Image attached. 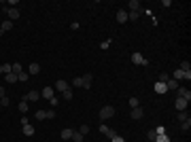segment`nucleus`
Here are the masks:
<instances>
[{"instance_id":"f704fd0d","label":"nucleus","mask_w":191,"mask_h":142,"mask_svg":"<svg viewBox=\"0 0 191 142\" xmlns=\"http://www.w3.org/2000/svg\"><path fill=\"white\" fill-rule=\"evenodd\" d=\"M104 136H106V138H110V140H113V138H115V136H117V134H115V129H106V132H104Z\"/></svg>"},{"instance_id":"1a4fd4ad","label":"nucleus","mask_w":191,"mask_h":142,"mask_svg":"<svg viewBox=\"0 0 191 142\" xmlns=\"http://www.w3.org/2000/svg\"><path fill=\"white\" fill-rule=\"evenodd\" d=\"M9 30H13V21H11V19H4L2 23H0V34H2V32H9Z\"/></svg>"},{"instance_id":"6e6552de","label":"nucleus","mask_w":191,"mask_h":142,"mask_svg":"<svg viewBox=\"0 0 191 142\" xmlns=\"http://www.w3.org/2000/svg\"><path fill=\"white\" fill-rule=\"evenodd\" d=\"M187 104H189L187 100H183V98H176V102H174V108L181 112V110H187Z\"/></svg>"},{"instance_id":"4c0bfd02","label":"nucleus","mask_w":191,"mask_h":142,"mask_svg":"<svg viewBox=\"0 0 191 142\" xmlns=\"http://www.w3.org/2000/svg\"><path fill=\"white\" fill-rule=\"evenodd\" d=\"M79 132H81L83 136H85V134H89V125H81V127H79Z\"/></svg>"},{"instance_id":"a211bd4d","label":"nucleus","mask_w":191,"mask_h":142,"mask_svg":"<svg viewBox=\"0 0 191 142\" xmlns=\"http://www.w3.org/2000/svg\"><path fill=\"white\" fill-rule=\"evenodd\" d=\"M176 119H178V123H183V121H187V119H191V117L187 114V110H181V112L176 114Z\"/></svg>"},{"instance_id":"49530a36","label":"nucleus","mask_w":191,"mask_h":142,"mask_svg":"<svg viewBox=\"0 0 191 142\" xmlns=\"http://www.w3.org/2000/svg\"><path fill=\"white\" fill-rule=\"evenodd\" d=\"M0 74H2V66H0Z\"/></svg>"},{"instance_id":"c9c22d12","label":"nucleus","mask_w":191,"mask_h":142,"mask_svg":"<svg viewBox=\"0 0 191 142\" xmlns=\"http://www.w3.org/2000/svg\"><path fill=\"white\" fill-rule=\"evenodd\" d=\"M13 72H15V74H19V72H21V64H19V62H17V64H13Z\"/></svg>"},{"instance_id":"72a5a7b5","label":"nucleus","mask_w":191,"mask_h":142,"mask_svg":"<svg viewBox=\"0 0 191 142\" xmlns=\"http://www.w3.org/2000/svg\"><path fill=\"white\" fill-rule=\"evenodd\" d=\"M130 19H132V21H136V19H138V11H132V13H128V21H130Z\"/></svg>"},{"instance_id":"f8f14e48","label":"nucleus","mask_w":191,"mask_h":142,"mask_svg":"<svg viewBox=\"0 0 191 142\" xmlns=\"http://www.w3.org/2000/svg\"><path fill=\"white\" fill-rule=\"evenodd\" d=\"M83 79V87H85V91L91 87V81H93V74H85V77H81Z\"/></svg>"},{"instance_id":"9b49d317","label":"nucleus","mask_w":191,"mask_h":142,"mask_svg":"<svg viewBox=\"0 0 191 142\" xmlns=\"http://www.w3.org/2000/svg\"><path fill=\"white\" fill-rule=\"evenodd\" d=\"M166 87H168V91H176L181 85H178V81H174V79H168V83H166Z\"/></svg>"},{"instance_id":"58836bf2","label":"nucleus","mask_w":191,"mask_h":142,"mask_svg":"<svg viewBox=\"0 0 191 142\" xmlns=\"http://www.w3.org/2000/svg\"><path fill=\"white\" fill-rule=\"evenodd\" d=\"M155 134L159 136V134H166V127L163 125H159V127H155Z\"/></svg>"},{"instance_id":"bb28decb","label":"nucleus","mask_w":191,"mask_h":142,"mask_svg":"<svg viewBox=\"0 0 191 142\" xmlns=\"http://www.w3.org/2000/svg\"><path fill=\"white\" fill-rule=\"evenodd\" d=\"M168 79H170V74L161 72V74H159V79H157V83H168Z\"/></svg>"},{"instance_id":"cd10ccee","label":"nucleus","mask_w":191,"mask_h":142,"mask_svg":"<svg viewBox=\"0 0 191 142\" xmlns=\"http://www.w3.org/2000/svg\"><path fill=\"white\" fill-rule=\"evenodd\" d=\"M181 70H185V72H191V66H189V62L185 59V62H181Z\"/></svg>"},{"instance_id":"c756f323","label":"nucleus","mask_w":191,"mask_h":142,"mask_svg":"<svg viewBox=\"0 0 191 142\" xmlns=\"http://www.w3.org/2000/svg\"><path fill=\"white\" fill-rule=\"evenodd\" d=\"M72 87H83V79H81V77L72 79Z\"/></svg>"},{"instance_id":"7c9ffc66","label":"nucleus","mask_w":191,"mask_h":142,"mask_svg":"<svg viewBox=\"0 0 191 142\" xmlns=\"http://www.w3.org/2000/svg\"><path fill=\"white\" fill-rule=\"evenodd\" d=\"M189 127H191V119H187V121H183V123H181V129H183V132H187Z\"/></svg>"},{"instance_id":"aec40b11","label":"nucleus","mask_w":191,"mask_h":142,"mask_svg":"<svg viewBox=\"0 0 191 142\" xmlns=\"http://www.w3.org/2000/svg\"><path fill=\"white\" fill-rule=\"evenodd\" d=\"M153 142H170V138H168V134H159V136H155Z\"/></svg>"},{"instance_id":"9d476101","label":"nucleus","mask_w":191,"mask_h":142,"mask_svg":"<svg viewBox=\"0 0 191 142\" xmlns=\"http://www.w3.org/2000/svg\"><path fill=\"white\" fill-rule=\"evenodd\" d=\"M176 91H178V98H183V100H187V102L191 100V91H189V89H183V87H178Z\"/></svg>"},{"instance_id":"5701e85b","label":"nucleus","mask_w":191,"mask_h":142,"mask_svg":"<svg viewBox=\"0 0 191 142\" xmlns=\"http://www.w3.org/2000/svg\"><path fill=\"white\" fill-rule=\"evenodd\" d=\"M13 72V66L11 64H2V74H11Z\"/></svg>"},{"instance_id":"4468645a","label":"nucleus","mask_w":191,"mask_h":142,"mask_svg":"<svg viewBox=\"0 0 191 142\" xmlns=\"http://www.w3.org/2000/svg\"><path fill=\"white\" fill-rule=\"evenodd\" d=\"M117 21H119V23H125V21H128V11H123V9L117 11Z\"/></svg>"},{"instance_id":"2eb2a0df","label":"nucleus","mask_w":191,"mask_h":142,"mask_svg":"<svg viewBox=\"0 0 191 142\" xmlns=\"http://www.w3.org/2000/svg\"><path fill=\"white\" fill-rule=\"evenodd\" d=\"M166 91H168V87H166V83H155V93H159V96H163Z\"/></svg>"},{"instance_id":"423d86ee","label":"nucleus","mask_w":191,"mask_h":142,"mask_svg":"<svg viewBox=\"0 0 191 142\" xmlns=\"http://www.w3.org/2000/svg\"><path fill=\"white\" fill-rule=\"evenodd\" d=\"M132 62H134V64H138V66H149V62L142 57L140 53H132Z\"/></svg>"},{"instance_id":"393cba45","label":"nucleus","mask_w":191,"mask_h":142,"mask_svg":"<svg viewBox=\"0 0 191 142\" xmlns=\"http://www.w3.org/2000/svg\"><path fill=\"white\" fill-rule=\"evenodd\" d=\"M128 7H130L132 11H138V7H140V2H138V0H130V2H128Z\"/></svg>"},{"instance_id":"20e7f679","label":"nucleus","mask_w":191,"mask_h":142,"mask_svg":"<svg viewBox=\"0 0 191 142\" xmlns=\"http://www.w3.org/2000/svg\"><path fill=\"white\" fill-rule=\"evenodd\" d=\"M23 100H26V102H38L40 100V91H28Z\"/></svg>"},{"instance_id":"a878e982","label":"nucleus","mask_w":191,"mask_h":142,"mask_svg":"<svg viewBox=\"0 0 191 142\" xmlns=\"http://www.w3.org/2000/svg\"><path fill=\"white\" fill-rule=\"evenodd\" d=\"M28 108H30V106H28L26 100H21V102H19V110H21V112H28Z\"/></svg>"},{"instance_id":"ea45409f","label":"nucleus","mask_w":191,"mask_h":142,"mask_svg":"<svg viewBox=\"0 0 191 142\" xmlns=\"http://www.w3.org/2000/svg\"><path fill=\"white\" fill-rule=\"evenodd\" d=\"M130 106L136 108V106H138V100H136V98H130Z\"/></svg>"},{"instance_id":"79ce46f5","label":"nucleus","mask_w":191,"mask_h":142,"mask_svg":"<svg viewBox=\"0 0 191 142\" xmlns=\"http://www.w3.org/2000/svg\"><path fill=\"white\" fill-rule=\"evenodd\" d=\"M49 102H51V106H57V104H60V100H57V98H55V96H53V98H51V100H49Z\"/></svg>"},{"instance_id":"dca6fc26","label":"nucleus","mask_w":191,"mask_h":142,"mask_svg":"<svg viewBox=\"0 0 191 142\" xmlns=\"http://www.w3.org/2000/svg\"><path fill=\"white\" fill-rule=\"evenodd\" d=\"M38 72H40V66H38L36 62H32L30 68H28V74H38Z\"/></svg>"},{"instance_id":"e433bc0d","label":"nucleus","mask_w":191,"mask_h":142,"mask_svg":"<svg viewBox=\"0 0 191 142\" xmlns=\"http://www.w3.org/2000/svg\"><path fill=\"white\" fill-rule=\"evenodd\" d=\"M47 119H55V110H53V108L47 110Z\"/></svg>"},{"instance_id":"ddd939ff","label":"nucleus","mask_w":191,"mask_h":142,"mask_svg":"<svg viewBox=\"0 0 191 142\" xmlns=\"http://www.w3.org/2000/svg\"><path fill=\"white\" fill-rule=\"evenodd\" d=\"M66 89H70V87H68V83H66V81H62V79H60V81H57V83H55V91H62V93H64V91H66Z\"/></svg>"},{"instance_id":"f257e3e1","label":"nucleus","mask_w":191,"mask_h":142,"mask_svg":"<svg viewBox=\"0 0 191 142\" xmlns=\"http://www.w3.org/2000/svg\"><path fill=\"white\" fill-rule=\"evenodd\" d=\"M113 117H115V108H113V106H104V108H100V119H102V121L113 119Z\"/></svg>"},{"instance_id":"f3484780","label":"nucleus","mask_w":191,"mask_h":142,"mask_svg":"<svg viewBox=\"0 0 191 142\" xmlns=\"http://www.w3.org/2000/svg\"><path fill=\"white\" fill-rule=\"evenodd\" d=\"M72 134H75V132H72V129H70V127H66V129H62V138H64V140H72Z\"/></svg>"},{"instance_id":"39448f33","label":"nucleus","mask_w":191,"mask_h":142,"mask_svg":"<svg viewBox=\"0 0 191 142\" xmlns=\"http://www.w3.org/2000/svg\"><path fill=\"white\" fill-rule=\"evenodd\" d=\"M55 96V89L53 87H45L43 91H40V98H45V100H51Z\"/></svg>"},{"instance_id":"0eeeda50","label":"nucleus","mask_w":191,"mask_h":142,"mask_svg":"<svg viewBox=\"0 0 191 142\" xmlns=\"http://www.w3.org/2000/svg\"><path fill=\"white\" fill-rule=\"evenodd\" d=\"M130 114H132V119H134V121H138V119H142V117H145V110H142L140 106H136V108H132Z\"/></svg>"},{"instance_id":"37998d69","label":"nucleus","mask_w":191,"mask_h":142,"mask_svg":"<svg viewBox=\"0 0 191 142\" xmlns=\"http://www.w3.org/2000/svg\"><path fill=\"white\" fill-rule=\"evenodd\" d=\"M100 47H102V49H108V47H110V40H104V42H102Z\"/></svg>"},{"instance_id":"7ed1b4c3","label":"nucleus","mask_w":191,"mask_h":142,"mask_svg":"<svg viewBox=\"0 0 191 142\" xmlns=\"http://www.w3.org/2000/svg\"><path fill=\"white\" fill-rule=\"evenodd\" d=\"M183 79L189 81V79H191V72H185V70H181V68L174 70V81H183Z\"/></svg>"},{"instance_id":"2f4dec72","label":"nucleus","mask_w":191,"mask_h":142,"mask_svg":"<svg viewBox=\"0 0 191 142\" xmlns=\"http://www.w3.org/2000/svg\"><path fill=\"white\" fill-rule=\"evenodd\" d=\"M72 140H75V142H83V134H81V132H75V134H72Z\"/></svg>"},{"instance_id":"412c9836","label":"nucleus","mask_w":191,"mask_h":142,"mask_svg":"<svg viewBox=\"0 0 191 142\" xmlns=\"http://www.w3.org/2000/svg\"><path fill=\"white\" fill-rule=\"evenodd\" d=\"M4 79H7V83H11V85H13V83H17V74H15V72H11V74H4Z\"/></svg>"},{"instance_id":"473e14b6","label":"nucleus","mask_w":191,"mask_h":142,"mask_svg":"<svg viewBox=\"0 0 191 142\" xmlns=\"http://www.w3.org/2000/svg\"><path fill=\"white\" fill-rule=\"evenodd\" d=\"M9 104H11V100H9V98H7V96H4V98H2V100H0V108H7V106H9Z\"/></svg>"},{"instance_id":"b1692460","label":"nucleus","mask_w":191,"mask_h":142,"mask_svg":"<svg viewBox=\"0 0 191 142\" xmlns=\"http://www.w3.org/2000/svg\"><path fill=\"white\" fill-rule=\"evenodd\" d=\"M36 119L38 121H45L47 119V110H36Z\"/></svg>"},{"instance_id":"4be33fe9","label":"nucleus","mask_w":191,"mask_h":142,"mask_svg":"<svg viewBox=\"0 0 191 142\" xmlns=\"http://www.w3.org/2000/svg\"><path fill=\"white\" fill-rule=\"evenodd\" d=\"M28 79H30V74H28V72H23V70H21V72L17 74V81H21V83H26Z\"/></svg>"},{"instance_id":"a19ab883","label":"nucleus","mask_w":191,"mask_h":142,"mask_svg":"<svg viewBox=\"0 0 191 142\" xmlns=\"http://www.w3.org/2000/svg\"><path fill=\"white\" fill-rule=\"evenodd\" d=\"M147 136H149V140H151V142H153V140H155V136H157V134H155V129H151V132H149V134H147Z\"/></svg>"},{"instance_id":"c85d7f7f","label":"nucleus","mask_w":191,"mask_h":142,"mask_svg":"<svg viewBox=\"0 0 191 142\" xmlns=\"http://www.w3.org/2000/svg\"><path fill=\"white\" fill-rule=\"evenodd\" d=\"M62 98H64V100H68V102H70V100H72V91H70V89H66V91H64V93H62Z\"/></svg>"},{"instance_id":"6ab92c4d","label":"nucleus","mask_w":191,"mask_h":142,"mask_svg":"<svg viewBox=\"0 0 191 142\" xmlns=\"http://www.w3.org/2000/svg\"><path fill=\"white\" fill-rule=\"evenodd\" d=\"M23 136H34V127L28 123V125H23Z\"/></svg>"},{"instance_id":"c03bdc74","label":"nucleus","mask_w":191,"mask_h":142,"mask_svg":"<svg viewBox=\"0 0 191 142\" xmlns=\"http://www.w3.org/2000/svg\"><path fill=\"white\" fill-rule=\"evenodd\" d=\"M110 142H125V140H123V138H121V136H115V138H113V140H110Z\"/></svg>"},{"instance_id":"a18cd8bd","label":"nucleus","mask_w":191,"mask_h":142,"mask_svg":"<svg viewBox=\"0 0 191 142\" xmlns=\"http://www.w3.org/2000/svg\"><path fill=\"white\" fill-rule=\"evenodd\" d=\"M4 96H7V91H4V89H2V87H0V100H2V98H4Z\"/></svg>"},{"instance_id":"f03ea898","label":"nucleus","mask_w":191,"mask_h":142,"mask_svg":"<svg viewBox=\"0 0 191 142\" xmlns=\"http://www.w3.org/2000/svg\"><path fill=\"white\" fill-rule=\"evenodd\" d=\"M2 11L9 15V19H11V21L19 19V9H9V7H2Z\"/></svg>"}]
</instances>
